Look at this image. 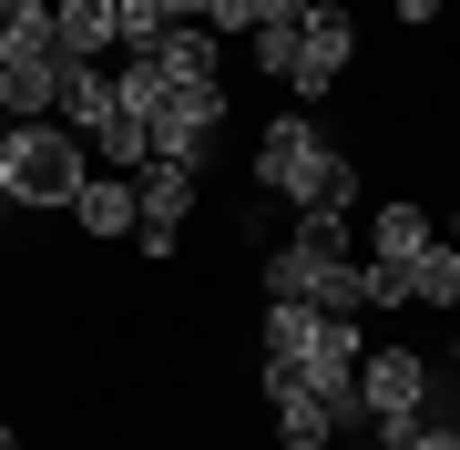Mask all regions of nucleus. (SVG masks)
I'll return each instance as SVG.
<instances>
[{"instance_id":"1","label":"nucleus","mask_w":460,"mask_h":450,"mask_svg":"<svg viewBox=\"0 0 460 450\" xmlns=\"http://www.w3.org/2000/svg\"><path fill=\"white\" fill-rule=\"evenodd\" d=\"M256 184L287 195V205H358V164L328 154V134H317L307 113H277L256 134Z\"/></svg>"},{"instance_id":"2","label":"nucleus","mask_w":460,"mask_h":450,"mask_svg":"<svg viewBox=\"0 0 460 450\" xmlns=\"http://www.w3.org/2000/svg\"><path fill=\"white\" fill-rule=\"evenodd\" d=\"M0 184H11V205H72L83 195V134L72 123H11V154H0Z\"/></svg>"},{"instance_id":"3","label":"nucleus","mask_w":460,"mask_h":450,"mask_svg":"<svg viewBox=\"0 0 460 450\" xmlns=\"http://www.w3.org/2000/svg\"><path fill=\"white\" fill-rule=\"evenodd\" d=\"M429 410V358L420 349H368L358 358V419H378V450H399Z\"/></svg>"},{"instance_id":"4","label":"nucleus","mask_w":460,"mask_h":450,"mask_svg":"<svg viewBox=\"0 0 460 450\" xmlns=\"http://www.w3.org/2000/svg\"><path fill=\"white\" fill-rule=\"evenodd\" d=\"M164 72V62H154ZM144 134H154V154H174V164H215V134H226V83H164L154 93V113H144Z\"/></svg>"},{"instance_id":"5","label":"nucleus","mask_w":460,"mask_h":450,"mask_svg":"<svg viewBox=\"0 0 460 450\" xmlns=\"http://www.w3.org/2000/svg\"><path fill=\"white\" fill-rule=\"evenodd\" d=\"M195 164H174V154H144V164H133V235H144V256H174V235H184V216H195Z\"/></svg>"},{"instance_id":"6","label":"nucleus","mask_w":460,"mask_h":450,"mask_svg":"<svg viewBox=\"0 0 460 450\" xmlns=\"http://www.w3.org/2000/svg\"><path fill=\"white\" fill-rule=\"evenodd\" d=\"M358 62V21H348V0H307V21H296V93H328L338 72Z\"/></svg>"},{"instance_id":"7","label":"nucleus","mask_w":460,"mask_h":450,"mask_svg":"<svg viewBox=\"0 0 460 450\" xmlns=\"http://www.w3.org/2000/svg\"><path fill=\"white\" fill-rule=\"evenodd\" d=\"M256 389H266V410H277V440H287V450H328V440H338V419L317 410L287 368H256Z\"/></svg>"},{"instance_id":"8","label":"nucleus","mask_w":460,"mask_h":450,"mask_svg":"<svg viewBox=\"0 0 460 450\" xmlns=\"http://www.w3.org/2000/svg\"><path fill=\"white\" fill-rule=\"evenodd\" d=\"M51 51L62 62H102L113 51V0H51Z\"/></svg>"},{"instance_id":"9","label":"nucleus","mask_w":460,"mask_h":450,"mask_svg":"<svg viewBox=\"0 0 460 450\" xmlns=\"http://www.w3.org/2000/svg\"><path fill=\"white\" fill-rule=\"evenodd\" d=\"M102 113H113V72H102V62H62V102H51V123H72V134L93 144Z\"/></svg>"},{"instance_id":"10","label":"nucleus","mask_w":460,"mask_h":450,"mask_svg":"<svg viewBox=\"0 0 460 450\" xmlns=\"http://www.w3.org/2000/svg\"><path fill=\"white\" fill-rule=\"evenodd\" d=\"M62 216H83V235H123V225H144V216H133V174H83V195H72Z\"/></svg>"},{"instance_id":"11","label":"nucleus","mask_w":460,"mask_h":450,"mask_svg":"<svg viewBox=\"0 0 460 450\" xmlns=\"http://www.w3.org/2000/svg\"><path fill=\"white\" fill-rule=\"evenodd\" d=\"M154 62H164V83H226V72H215V31H205V21H174V31L154 41Z\"/></svg>"},{"instance_id":"12","label":"nucleus","mask_w":460,"mask_h":450,"mask_svg":"<svg viewBox=\"0 0 460 450\" xmlns=\"http://www.w3.org/2000/svg\"><path fill=\"white\" fill-rule=\"evenodd\" d=\"M399 267H410V307H460V246H440V235H429V246L399 256Z\"/></svg>"},{"instance_id":"13","label":"nucleus","mask_w":460,"mask_h":450,"mask_svg":"<svg viewBox=\"0 0 460 450\" xmlns=\"http://www.w3.org/2000/svg\"><path fill=\"white\" fill-rule=\"evenodd\" d=\"M420 246H429V216H420L410 195H399V205H378V216H368V256H389V267H399V256H420Z\"/></svg>"},{"instance_id":"14","label":"nucleus","mask_w":460,"mask_h":450,"mask_svg":"<svg viewBox=\"0 0 460 450\" xmlns=\"http://www.w3.org/2000/svg\"><path fill=\"white\" fill-rule=\"evenodd\" d=\"M51 51V0H0V62Z\"/></svg>"},{"instance_id":"15","label":"nucleus","mask_w":460,"mask_h":450,"mask_svg":"<svg viewBox=\"0 0 460 450\" xmlns=\"http://www.w3.org/2000/svg\"><path fill=\"white\" fill-rule=\"evenodd\" d=\"M296 21H307V0H256V21H246V31H296Z\"/></svg>"},{"instance_id":"16","label":"nucleus","mask_w":460,"mask_h":450,"mask_svg":"<svg viewBox=\"0 0 460 450\" xmlns=\"http://www.w3.org/2000/svg\"><path fill=\"white\" fill-rule=\"evenodd\" d=\"M399 450H460V430H440V419H420V430L399 440Z\"/></svg>"},{"instance_id":"17","label":"nucleus","mask_w":460,"mask_h":450,"mask_svg":"<svg viewBox=\"0 0 460 450\" xmlns=\"http://www.w3.org/2000/svg\"><path fill=\"white\" fill-rule=\"evenodd\" d=\"M399 21H440V0H399Z\"/></svg>"},{"instance_id":"18","label":"nucleus","mask_w":460,"mask_h":450,"mask_svg":"<svg viewBox=\"0 0 460 450\" xmlns=\"http://www.w3.org/2000/svg\"><path fill=\"white\" fill-rule=\"evenodd\" d=\"M164 21H205V0H164Z\"/></svg>"},{"instance_id":"19","label":"nucleus","mask_w":460,"mask_h":450,"mask_svg":"<svg viewBox=\"0 0 460 450\" xmlns=\"http://www.w3.org/2000/svg\"><path fill=\"white\" fill-rule=\"evenodd\" d=\"M0 216H21V205H11V184H0Z\"/></svg>"},{"instance_id":"20","label":"nucleus","mask_w":460,"mask_h":450,"mask_svg":"<svg viewBox=\"0 0 460 450\" xmlns=\"http://www.w3.org/2000/svg\"><path fill=\"white\" fill-rule=\"evenodd\" d=\"M0 154H11V113H0Z\"/></svg>"},{"instance_id":"21","label":"nucleus","mask_w":460,"mask_h":450,"mask_svg":"<svg viewBox=\"0 0 460 450\" xmlns=\"http://www.w3.org/2000/svg\"><path fill=\"white\" fill-rule=\"evenodd\" d=\"M0 450H21V440H11V419H0Z\"/></svg>"},{"instance_id":"22","label":"nucleus","mask_w":460,"mask_h":450,"mask_svg":"<svg viewBox=\"0 0 460 450\" xmlns=\"http://www.w3.org/2000/svg\"><path fill=\"white\" fill-rule=\"evenodd\" d=\"M358 450H378V440H358Z\"/></svg>"},{"instance_id":"23","label":"nucleus","mask_w":460,"mask_h":450,"mask_svg":"<svg viewBox=\"0 0 460 450\" xmlns=\"http://www.w3.org/2000/svg\"><path fill=\"white\" fill-rule=\"evenodd\" d=\"M450 225H460V216H450Z\"/></svg>"}]
</instances>
